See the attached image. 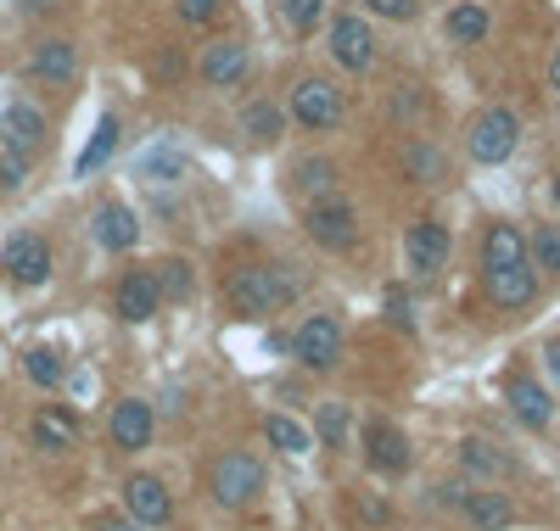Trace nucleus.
<instances>
[{"label":"nucleus","instance_id":"obj_14","mask_svg":"<svg viewBox=\"0 0 560 531\" xmlns=\"http://www.w3.org/2000/svg\"><path fill=\"white\" fill-rule=\"evenodd\" d=\"M504 403L527 430H549L555 425V398H549V386L538 375H510L504 380Z\"/></svg>","mask_w":560,"mask_h":531},{"label":"nucleus","instance_id":"obj_30","mask_svg":"<svg viewBox=\"0 0 560 531\" xmlns=\"http://www.w3.org/2000/svg\"><path fill=\"white\" fill-rule=\"evenodd\" d=\"M23 375H28L34 386H45V392H51V386L68 380V364H62L57 347H28V353H23Z\"/></svg>","mask_w":560,"mask_h":531},{"label":"nucleus","instance_id":"obj_6","mask_svg":"<svg viewBox=\"0 0 560 531\" xmlns=\"http://www.w3.org/2000/svg\"><path fill=\"white\" fill-rule=\"evenodd\" d=\"M448 252H454V235H448V224H438V219H420V224H409V229H404V269H409L415 280H432V274H443V269H448Z\"/></svg>","mask_w":560,"mask_h":531},{"label":"nucleus","instance_id":"obj_2","mask_svg":"<svg viewBox=\"0 0 560 531\" xmlns=\"http://www.w3.org/2000/svg\"><path fill=\"white\" fill-rule=\"evenodd\" d=\"M258 493H264V464H258V453L224 448V453L208 464V498H213L219 509H247V504H258Z\"/></svg>","mask_w":560,"mask_h":531},{"label":"nucleus","instance_id":"obj_26","mask_svg":"<svg viewBox=\"0 0 560 531\" xmlns=\"http://www.w3.org/2000/svg\"><path fill=\"white\" fill-rule=\"evenodd\" d=\"M242 134L253 140V146H275V140L287 134V107H280V102H247Z\"/></svg>","mask_w":560,"mask_h":531},{"label":"nucleus","instance_id":"obj_12","mask_svg":"<svg viewBox=\"0 0 560 531\" xmlns=\"http://www.w3.org/2000/svg\"><path fill=\"white\" fill-rule=\"evenodd\" d=\"M158 308H163L158 274H152V269H129V274L118 280V292H113V314H118L124 324H147V319H158Z\"/></svg>","mask_w":560,"mask_h":531},{"label":"nucleus","instance_id":"obj_13","mask_svg":"<svg viewBox=\"0 0 560 531\" xmlns=\"http://www.w3.org/2000/svg\"><path fill=\"white\" fill-rule=\"evenodd\" d=\"M118 493H124V515L135 526H168L174 520V498H168V487L158 475H129Z\"/></svg>","mask_w":560,"mask_h":531},{"label":"nucleus","instance_id":"obj_43","mask_svg":"<svg viewBox=\"0 0 560 531\" xmlns=\"http://www.w3.org/2000/svg\"><path fill=\"white\" fill-rule=\"evenodd\" d=\"M549 90L560 95V51H555V62H549Z\"/></svg>","mask_w":560,"mask_h":531},{"label":"nucleus","instance_id":"obj_19","mask_svg":"<svg viewBox=\"0 0 560 531\" xmlns=\"http://www.w3.org/2000/svg\"><path fill=\"white\" fill-rule=\"evenodd\" d=\"M73 73H79L73 39H39L28 51V79H39V84H73Z\"/></svg>","mask_w":560,"mask_h":531},{"label":"nucleus","instance_id":"obj_9","mask_svg":"<svg viewBox=\"0 0 560 531\" xmlns=\"http://www.w3.org/2000/svg\"><path fill=\"white\" fill-rule=\"evenodd\" d=\"M0 269H7L12 285H45L51 280V247H45V235H12L7 247H0Z\"/></svg>","mask_w":560,"mask_h":531},{"label":"nucleus","instance_id":"obj_21","mask_svg":"<svg viewBox=\"0 0 560 531\" xmlns=\"http://www.w3.org/2000/svg\"><path fill=\"white\" fill-rule=\"evenodd\" d=\"M459 515H465L471 531H504L510 520H516V504H510L504 493H493V487H482V493H465Z\"/></svg>","mask_w":560,"mask_h":531},{"label":"nucleus","instance_id":"obj_39","mask_svg":"<svg viewBox=\"0 0 560 531\" xmlns=\"http://www.w3.org/2000/svg\"><path fill=\"white\" fill-rule=\"evenodd\" d=\"M84 531H140V526H135L124 509H96V515L84 520Z\"/></svg>","mask_w":560,"mask_h":531},{"label":"nucleus","instance_id":"obj_31","mask_svg":"<svg viewBox=\"0 0 560 531\" xmlns=\"http://www.w3.org/2000/svg\"><path fill=\"white\" fill-rule=\"evenodd\" d=\"M152 274H158V292H163V303H185V297L197 292V274H191V263H185V258H163Z\"/></svg>","mask_w":560,"mask_h":531},{"label":"nucleus","instance_id":"obj_25","mask_svg":"<svg viewBox=\"0 0 560 531\" xmlns=\"http://www.w3.org/2000/svg\"><path fill=\"white\" fill-rule=\"evenodd\" d=\"M264 442L280 448L287 459H303V453H314V430L292 414H264Z\"/></svg>","mask_w":560,"mask_h":531},{"label":"nucleus","instance_id":"obj_32","mask_svg":"<svg viewBox=\"0 0 560 531\" xmlns=\"http://www.w3.org/2000/svg\"><path fill=\"white\" fill-rule=\"evenodd\" d=\"M314 437H319L325 448H348V403H325V409L314 414Z\"/></svg>","mask_w":560,"mask_h":531},{"label":"nucleus","instance_id":"obj_28","mask_svg":"<svg viewBox=\"0 0 560 531\" xmlns=\"http://www.w3.org/2000/svg\"><path fill=\"white\" fill-rule=\"evenodd\" d=\"M292 185L303 190L308 202H319V197H337V163H325V157H303V163L292 168Z\"/></svg>","mask_w":560,"mask_h":531},{"label":"nucleus","instance_id":"obj_4","mask_svg":"<svg viewBox=\"0 0 560 531\" xmlns=\"http://www.w3.org/2000/svg\"><path fill=\"white\" fill-rule=\"evenodd\" d=\"M516 146H522V123H516L510 107H482L471 118V129H465V152H471V163H482V168L510 163Z\"/></svg>","mask_w":560,"mask_h":531},{"label":"nucleus","instance_id":"obj_15","mask_svg":"<svg viewBox=\"0 0 560 531\" xmlns=\"http://www.w3.org/2000/svg\"><path fill=\"white\" fill-rule=\"evenodd\" d=\"M247 68H253V57H247L242 39H213L208 51H202V62H197V73H202L208 90H236L247 79Z\"/></svg>","mask_w":560,"mask_h":531},{"label":"nucleus","instance_id":"obj_5","mask_svg":"<svg viewBox=\"0 0 560 531\" xmlns=\"http://www.w3.org/2000/svg\"><path fill=\"white\" fill-rule=\"evenodd\" d=\"M287 118L308 134H325V129H337L342 123V90L331 79H319V73H303L287 95Z\"/></svg>","mask_w":560,"mask_h":531},{"label":"nucleus","instance_id":"obj_41","mask_svg":"<svg viewBox=\"0 0 560 531\" xmlns=\"http://www.w3.org/2000/svg\"><path fill=\"white\" fill-rule=\"evenodd\" d=\"M538 358H544V369H549V380L560 386V335H549V342H544V353H538Z\"/></svg>","mask_w":560,"mask_h":531},{"label":"nucleus","instance_id":"obj_24","mask_svg":"<svg viewBox=\"0 0 560 531\" xmlns=\"http://www.w3.org/2000/svg\"><path fill=\"white\" fill-rule=\"evenodd\" d=\"M488 28H493V17H488L482 0H459V7H448V17H443V39L448 45H482Z\"/></svg>","mask_w":560,"mask_h":531},{"label":"nucleus","instance_id":"obj_29","mask_svg":"<svg viewBox=\"0 0 560 531\" xmlns=\"http://www.w3.org/2000/svg\"><path fill=\"white\" fill-rule=\"evenodd\" d=\"M527 263L544 269L549 280H560V224H538L527 235Z\"/></svg>","mask_w":560,"mask_h":531},{"label":"nucleus","instance_id":"obj_36","mask_svg":"<svg viewBox=\"0 0 560 531\" xmlns=\"http://www.w3.org/2000/svg\"><path fill=\"white\" fill-rule=\"evenodd\" d=\"M174 12H179V23H191V28H208V23H219L224 0H174Z\"/></svg>","mask_w":560,"mask_h":531},{"label":"nucleus","instance_id":"obj_23","mask_svg":"<svg viewBox=\"0 0 560 531\" xmlns=\"http://www.w3.org/2000/svg\"><path fill=\"white\" fill-rule=\"evenodd\" d=\"M504 263H527V235L510 219H493L482 235V269H504Z\"/></svg>","mask_w":560,"mask_h":531},{"label":"nucleus","instance_id":"obj_3","mask_svg":"<svg viewBox=\"0 0 560 531\" xmlns=\"http://www.w3.org/2000/svg\"><path fill=\"white\" fill-rule=\"evenodd\" d=\"M342 347H348V335H342V319L337 314H308L292 335H287V353L314 369V375H331L342 364Z\"/></svg>","mask_w":560,"mask_h":531},{"label":"nucleus","instance_id":"obj_22","mask_svg":"<svg viewBox=\"0 0 560 531\" xmlns=\"http://www.w3.org/2000/svg\"><path fill=\"white\" fill-rule=\"evenodd\" d=\"M34 442H39L45 453H73V448H79V420H73L68 409H57V403H45V409L34 414Z\"/></svg>","mask_w":560,"mask_h":531},{"label":"nucleus","instance_id":"obj_20","mask_svg":"<svg viewBox=\"0 0 560 531\" xmlns=\"http://www.w3.org/2000/svg\"><path fill=\"white\" fill-rule=\"evenodd\" d=\"M459 470L482 475L488 487H493V481L516 475V459H510V448H499V442H488V437H465V442H459Z\"/></svg>","mask_w":560,"mask_h":531},{"label":"nucleus","instance_id":"obj_1","mask_svg":"<svg viewBox=\"0 0 560 531\" xmlns=\"http://www.w3.org/2000/svg\"><path fill=\"white\" fill-rule=\"evenodd\" d=\"M292 297H298V280L280 263H242L224 280V303L236 319H275Z\"/></svg>","mask_w":560,"mask_h":531},{"label":"nucleus","instance_id":"obj_34","mask_svg":"<svg viewBox=\"0 0 560 531\" xmlns=\"http://www.w3.org/2000/svg\"><path fill=\"white\" fill-rule=\"evenodd\" d=\"M179 152L174 146H158V152H147V157H140V174H147L152 185H168V179H179Z\"/></svg>","mask_w":560,"mask_h":531},{"label":"nucleus","instance_id":"obj_16","mask_svg":"<svg viewBox=\"0 0 560 531\" xmlns=\"http://www.w3.org/2000/svg\"><path fill=\"white\" fill-rule=\"evenodd\" d=\"M45 146V113L28 107V102H12L0 113V152H18V157H34Z\"/></svg>","mask_w":560,"mask_h":531},{"label":"nucleus","instance_id":"obj_44","mask_svg":"<svg viewBox=\"0 0 560 531\" xmlns=\"http://www.w3.org/2000/svg\"><path fill=\"white\" fill-rule=\"evenodd\" d=\"M57 0H23V12H51Z\"/></svg>","mask_w":560,"mask_h":531},{"label":"nucleus","instance_id":"obj_37","mask_svg":"<svg viewBox=\"0 0 560 531\" xmlns=\"http://www.w3.org/2000/svg\"><path fill=\"white\" fill-rule=\"evenodd\" d=\"M370 17H387V23H409L415 17V0H364Z\"/></svg>","mask_w":560,"mask_h":531},{"label":"nucleus","instance_id":"obj_42","mask_svg":"<svg viewBox=\"0 0 560 531\" xmlns=\"http://www.w3.org/2000/svg\"><path fill=\"white\" fill-rule=\"evenodd\" d=\"M387 319H393V324H409V303H404L398 292H387Z\"/></svg>","mask_w":560,"mask_h":531},{"label":"nucleus","instance_id":"obj_35","mask_svg":"<svg viewBox=\"0 0 560 531\" xmlns=\"http://www.w3.org/2000/svg\"><path fill=\"white\" fill-rule=\"evenodd\" d=\"M404 168H409V174H420L427 185H438V179H443V157H438L432 146H404Z\"/></svg>","mask_w":560,"mask_h":531},{"label":"nucleus","instance_id":"obj_33","mask_svg":"<svg viewBox=\"0 0 560 531\" xmlns=\"http://www.w3.org/2000/svg\"><path fill=\"white\" fill-rule=\"evenodd\" d=\"M280 17L292 34H314V23L325 17V0H280Z\"/></svg>","mask_w":560,"mask_h":531},{"label":"nucleus","instance_id":"obj_38","mask_svg":"<svg viewBox=\"0 0 560 531\" xmlns=\"http://www.w3.org/2000/svg\"><path fill=\"white\" fill-rule=\"evenodd\" d=\"M23 179H28V157L0 152V190H23Z\"/></svg>","mask_w":560,"mask_h":531},{"label":"nucleus","instance_id":"obj_10","mask_svg":"<svg viewBox=\"0 0 560 531\" xmlns=\"http://www.w3.org/2000/svg\"><path fill=\"white\" fill-rule=\"evenodd\" d=\"M152 430H158V409L147 398H124L113 403V420H107V437L118 453H140V448H152Z\"/></svg>","mask_w":560,"mask_h":531},{"label":"nucleus","instance_id":"obj_8","mask_svg":"<svg viewBox=\"0 0 560 531\" xmlns=\"http://www.w3.org/2000/svg\"><path fill=\"white\" fill-rule=\"evenodd\" d=\"M331 57L342 73H370L376 68V34H370V23L359 12H342L331 23Z\"/></svg>","mask_w":560,"mask_h":531},{"label":"nucleus","instance_id":"obj_11","mask_svg":"<svg viewBox=\"0 0 560 531\" xmlns=\"http://www.w3.org/2000/svg\"><path fill=\"white\" fill-rule=\"evenodd\" d=\"M364 464L382 470V475H404L415 464V448H409V437L393 420H370L364 425Z\"/></svg>","mask_w":560,"mask_h":531},{"label":"nucleus","instance_id":"obj_40","mask_svg":"<svg viewBox=\"0 0 560 531\" xmlns=\"http://www.w3.org/2000/svg\"><path fill=\"white\" fill-rule=\"evenodd\" d=\"M353 509H359V520H364V526H387V520H393V504H387V498H376V493H364Z\"/></svg>","mask_w":560,"mask_h":531},{"label":"nucleus","instance_id":"obj_17","mask_svg":"<svg viewBox=\"0 0 560 531\" xmlns=\"http://www.w3.org/2000/svg\"><path fill=\"white\" fill-rule=\"evenodd\" d=\"M482 285H488V297L499 308H527L538 297V269L533 263H504V269H482Z\"/></svg>","mask_w":560,"mask_h":531},{"label":"nucleus","instance_id":"obj_7","mask_svg":"<svg viewBox=\"0 0 560 531\" xmlns=\"http://www.w3.org/2000/svg\"><path fill=\"white\" fill-rule=\"evenodd\" d=\"M303 229H308L314 247H325V252H348L353 240H359V213H353L342 197H319V202H308Z\"/></svg>","mask_w":560,"mask_h":531},{"label":"nucleus","instance_id":"obj_27","mask_svg":"<svg viewBox=\"0 0 560 531\" xmlns=\"http://www.w3.org/2000/svg\"><path fill=\"white\" fill-rule=\"evenodd\" d=\"M118 134H124V123H118V118L107 113V118L96 123V134H90V146L79 152V163H73V174H79V179H90V174H96V168H102V163H107V157L118 152Z\"/></svg>","mask_w":560,"mask_h":531},{"label":"nucleus","instance_id":"obj_18","mask_svg":"<svg viewBox=\"0 0 560 531\" xmlns=\"http://www.w3.org/2000/svg\"><path fill=\"white\" fill-rule=\"evenodd\" d=\"M90 235H96V247H102V252H135L140 219H135L129 202H102L96 219H90Z\"/></svg>","mask_w":560,"mask_h":531}]
</instances>
